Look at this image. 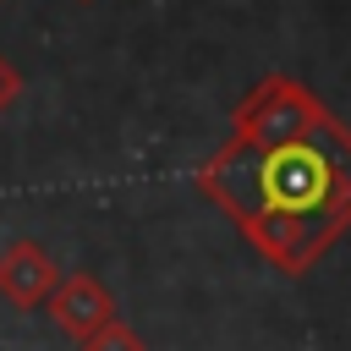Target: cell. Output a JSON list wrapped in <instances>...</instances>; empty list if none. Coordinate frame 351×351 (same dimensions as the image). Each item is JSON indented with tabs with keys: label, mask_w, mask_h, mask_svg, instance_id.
Here are the masks:
<instances>
[{
	"label": "cell",
	"mask_w": 351,
	"mask_h": 351,
	"mask_svg": "<svg viewBox=\"0 0 351 351\" xmlns=\"http://www.w3.org/2000/svg\"><path fill=\"white\" fill-rule=\"evenodd\" d=\"M55 280H60V269H55V258L38 247V241H11L5 252H0V296L11 302V307H38L49 291H55Z\"/></svg>",
	"instance_id": "cell-4"
},
{
	"label": "cell",
	"mask_w": 351,
	"mask_h": 351,
	"mask_svg": "<svg viewBox=\"0 0 351 351\" xmlns=\"http://www.w3.org/2000/svg\"><path fill=\"white\" fill-rule=\"evenodd\" d=\"M44 307H49V318H55V329L60 335H71V340H88L99 324H110L115 318V296L93 280V274H66V280H55V291L44 296Z\"/></svg>",
	"instance_id": "cell-3"
},
{
	"label": "cell",
	"mask_w": 351,
	"mask_h": 351,
	"mask_svg": "<svg viewBox=\"0 0 351 351\" xmlns=\"http://www.w3.org/2000/svg\"><path fill=\"white\" fill-rule=\"evenodd\" d=\"M197 186L274 269L307 274L351 225V132L324 115L285 143L230 137L197 170Z\"/></svg>",
	"instance_id": "cell-1"
},
{
	"label": "cell",
	"mask_w": 351,
	"mask_h": 351,
	"mask_svg": "<svg viewBox=\"0 0 351 351\" xmlns=\"http://www.w3.org/2000/svg\"><path fill=\"white\" fill-rule=\"evenodd\" d=\"M16 93H22V77H16V71L5 66V55H0V115L11 110V99H16Z\"/></svg>",
	"instance_id": "cell-6"
},
{
	"label": "cell",
	"mask_w": 351,
	"mask_h": 351,
	"mask_svg": "<svg viewBox=\"0 0 351 351\" xmlns=\"http://www.w3.org/2000/svg\"><path fill=\"white\" fill-rule=\"evenodd\" d=\"M329 110L296 82V77H263L241 104H236V137L247 143H285L302 137L324 121Z\"/></svg>",
	"instance_id": "cell-2"
},
{
	"label": "cell",
	"mask_w": 351,
	"mask_h": 351,
	"mask_svg": "<svg viewBox=\"0 0 351 351\" xmlns=\"http://www.w3.org/2000/svg\"><path fill=\"white\" fill-rule=\"evenodd\" d=\"M77 346H82V351H148V346H143V340H137V335H132L121 318L99 324V329H93L88 340H77Z\"/></svg>",
	"instance_id": "cell-5"
}]
</instances>
